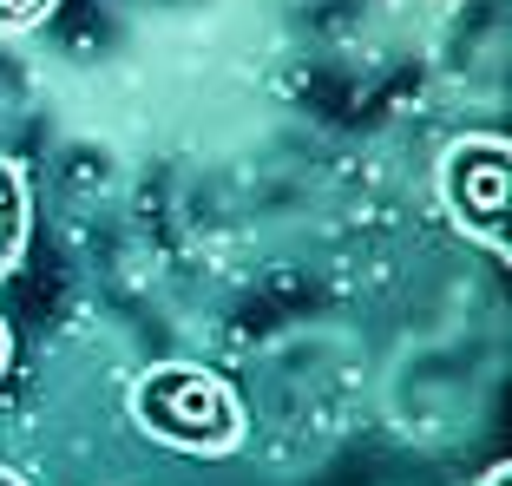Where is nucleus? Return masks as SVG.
<instances>
[{
	"label": "nucleus",
	"instance_id": "f257e3e1",
	"mask_svg": "<svg viewBox=\"0 0 512 486\" xmlns=\"http://www.w3.org/2000/svg\"><path fill=\"white\" fill-rule=\"evenodd\" d=\"M132 421L145 427L151 441L165 447H197V454H230L243 434V408L211 368L191 362H165L138 375L132 388Z\"/></svg>",
	"mask_w": 512,
	"mask_h": 486
},
{
	"label": "nucleus",
	"instance_id": "f03ea898",
	"mask_svg": "<svg viewBox=\"0 0 512 486\" xmlns=\"http://www.w3.org/2000/svg\"><path fill=\"white\" fill-rule=\"evenodd\" d=\"M440 191H447V211L460 217V230L499 250L512 224V145L506 138H460L440 165Z\"/></svg>",
	"mask_w": 512,
	"mask_h": 486
},
{
	"label": "nucleus",
	"instance_id": "7ed1b4c3",
	"mask_svg": "<svg viewBox=\"0 0 512 486\" xmlns=\"http://www.w3.org/2000/svg\"><path fill=\"white\" fill-rule=\"evenodd\" d=\"M27 250V171L14 158H0V276Z\"/></svg>",
	"mask_w": 512,
	"mask_h": 486
},
{
	"label": "nucleus",
	"instance_id": "20e7f679",
	"mask_svg": "<svg viewBox=\"0 0 512 486\" xmlns=\"http://www.w3.org/2000/svg\"><path fill=\"white\" fill-rule=\"evenodd\" d=\"M53 14V0H0V27L20 33V27H40V20Z\"/></svg>",
	"mask_w": 512,
	"mask_h": 486
},
{
	"label": "nucleus",
	"instance_id": "39448f33",
	"mask_svg": "<svg viewBox=\"0 0 512 486\" xmlns=\"http://www.w3.org/2000/svg\"><path fill=\"white\" fill-rule=\"evenodd\" d=\"M486 486H512V467H493V473H486Z\"/></svg>",
	"mask_w": 512,
	"mask_h": 486
},
{
	"label": "nucleus",
	"instance_id": "423d86ee",
	"mask_svg": "<svg viewBox=\"0 0 512 486\" xmlns=\"http://www.w3.org/2000/svg\"><path fill=\"white\" fill-rule=\"evenodd\" d=\"M0 368H7V322H0Z\"/></svg>",
	"mask_w": 512,
	"mask_h": 486
},
{
	"label": "nucleus",
	"instance_id": "0eeeda50",
	"mask_svg": "<svg viewBox=\"0 0 512 486\" xmlns=\"http://www.w3.org/2000/svg\"><path fill=\"white\" fill-rule=\"evenodd\" d=\"M0 486H20V480H14V473H7V467H0Z\"/></svg>",
	"mask_w": 512,
	"mask_h": 486
}]
</instances>
